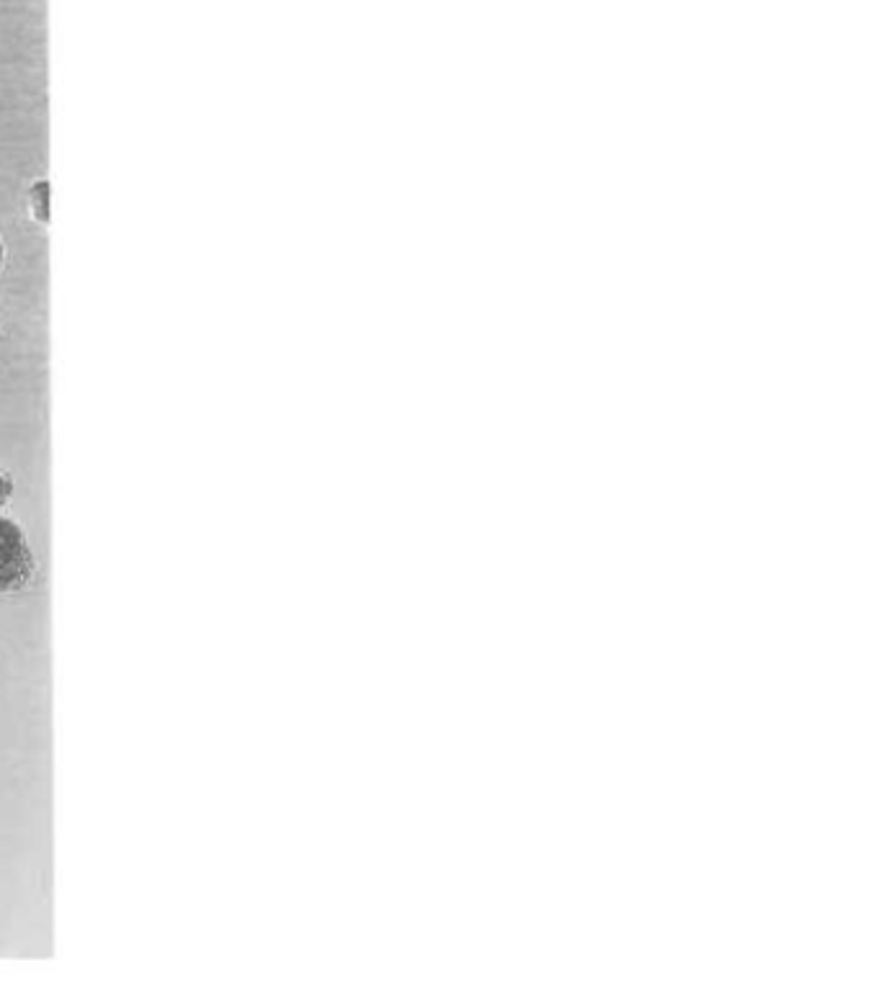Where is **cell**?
Wrapping results in <instances>:
<instances>
[{"mask_svg": "<svg viewBox=\"0 0 878 988\" xmlns=\"http://www.w3.org/2000/svg\"><path fill=\"white\" fill-rule=\"evenodd\" d=\"M36 575V561L21 525L0 515V595L19 592Z\"/></svg>", "mask_w": 878, "mask_h": 988, "instance_id": "cell-1", "label": "cell"}, {"mask_svg": "<svg viewBox=\"0 0 878 988\" xmlns=\"http://www.w3.org/2000/svg\"><path fill=\"white\" fill-rule=\"evenodd\" d=\"M27 211L31 222L39 227H50L52 219V183L50 178H36L27 188Z\"/></svg>", "mask_w": 878, "mask_h": 988, "instance_id": "cell-2", "label": "cell"}, {"mask_svg": "<svg viewBox=\"0 0 878 988\" xmlns=\"http://www.w3.org/2000/svg\"><path fill=\"white\" fill-rule=\"evenodd\" d=\"M11 497H13V476L0 469V513L8 507Z\"/></svg>", "mask_w": 878, "mask_h": 988, "instance_id": "cell-3", "label": "cell"}, {"mask_svg": "<svg viewBox=\"0 0 878 988\" xmlns=\"http://www.w3.org/2000/svg\"><path fill=\"white\" fill-rule=\"evenodd\" d=\"M3 265H6V245H3V238H0V271H3Z\"/></svg>", "mask_w": 878, "mask_h": 988, "instance_id": "cell-4", "label": "cell"}]
</instances>
